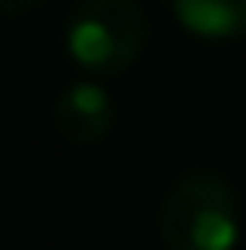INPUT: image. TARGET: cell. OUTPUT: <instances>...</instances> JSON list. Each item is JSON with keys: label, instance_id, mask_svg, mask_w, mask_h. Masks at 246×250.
Segmentation results:
<instances>
[{"label": "cell", "instance_id": "1", "mask_svg": "<svg viewBox=\"0 0 246 250\" xmlns=\"http://www.w3.org/2000/svg\"><path fill=\"white\" fill-rule=\"evenodd\" d=\"M159 236L170 250H232L239 243V200L221 174H185L159 203Z\"/></svg>", "mask_w": 246, "mask_h": 250}, {"label": "cell", "instance_id": "2", "mask_svg": "<svg viewBox=\"0 0 246 250\" xmlns=\"http://www.w3.org/2000/svg\"><path fill=\"white\" fill-rule=\"evenodd\" d=\"M149 22L138 0H83L65 29V51L83 73L116 76L138 62Z\"/></svg>", "mask_w": 246, "mask_h": 250}, {"label": "cell", "instance_id": "3", "mask_svg": "<svg viewBox=\"0 0 246 250\" xmlns=\"http://www.w3.org/2000/svg\"><path fill=\"white\" fill-rule=\"evenodd\" d=\"M55 127L73 145L101 142L109 134V127H113V94L95 80L73 83L55 102Z\"/></svg>", "mask_w": 246, "mask_h": 250}, {"label": "cell", "instance_id": "4", "mask_svg": "<svg viewBox=\"0 0 246 250\" xmlns=\"http://www.w3.org/2000/svg\"><path fill=\"white\" fill-rule=\"evenodd\" d=\"M174 19L203 40L246 37V0H170Z\"/></svg>", "mask_w": 246, "mask_h": 250}, {"label": "cell", "instance_id": "5", "mask_svg": "<svg viewBox=\"0 0 246 250\" xmlns=\"http://www.w3.org/2000/svg\"><path fill=\"white\" fill-rule=\"evenodd\" d=\"M40 0H0V15H25L33 11Z\"/></svg>", "mask_w": 246, "mask_h": 250}]
</instances>
